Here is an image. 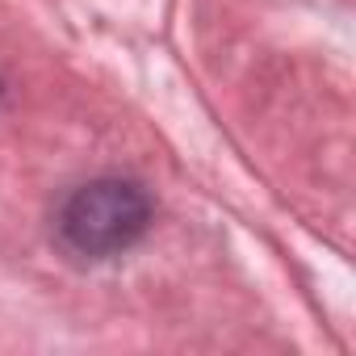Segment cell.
<instances>
[{"label":"cell","instance_id":"cell-1","mask_svg":"<svg viewBox=\"0 0 356 356\" xmlns=\"http://www.w3.org/2000/svg\"><path fill=\"white\" fill-rule=\"evenodd\" d=\"M151 206L138 185L126 181H92L72 193V202L59 214V231L67 248L80 256H113L126 252L143 231H147Z\"/></svg>","mask_w":356,"mask_h":356}]
</instances>
